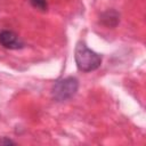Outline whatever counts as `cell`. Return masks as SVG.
<instances>
[{
	"label": "cell",
	"instance_id": "8992f818",
	"mask_svg": "<svg viewBox=\"0 0 146 146\" xmlns=\"http://www.w3.org/2000/svg\"><path fill=\"white\" fill-rule=\"evenodd\" d=\"M9 144H15V143H14L13 140H10V139L6 138V137L0 138V145H9Z\"/></svg>",
	"mask_w": 146,
	"mask_h": 146
},
{
	"label": "cell",
	"instance_id": "5b68a950",
	"mask_svg": "<svg viewBox=\"0 0 146 146\" xmlns=\"http://www.w3.org/2000/svg\"><path fill=\"white\" fill-rule=\"evenodd\" d=\"M30 3L32 5V7L39 9V10H42V11H46L48 8L47 0H30Z\"/></svg>",
	"mask_w": 146,
	"mask_h": 146
},
{
	"label": "cell",
	"instance_id": "7a4b0ae2",
	"mask_svg": "<svg viewBox=\"0 0 146 146\" xmlns=\"http://www.w3.org/2000/svg\"><path fill=\"white\" fill-rule=\"evenodd\" d=\"M79 89V80L75 76H67L57 80L51 89L52 98L56 102H65L72 98Z\"/></svg>",
	"mask_w": 146,
	"mask_h": 146
},
{
	"label": "cell",
	"instance_id": "277c9868",
	"mask_svg": "<svg viewBox=\"0 0 146 146\" xmlns=\"http://www.w3.org/2000/svg\"><path fill=\"white\" fill-rule=\"evenodd\" d=\"M120 22V15L114 9H108L100 15V23L107 27H115Z\"/></svg>",
	"mask_w": 146,
	"mask_h": 146
},
{
	"label": "cell",
	"instance_id": "6da1fadb",
	"mask_svg": "<svg viewBox=\"0 0 146 146\" xmlns=\"http://www.w3.org/2000/svg\"><path fill=\"white\" fill-rule=\"evenodd\" d=\"M74 59L79 71L83 73H89L96 71L102 65L103 57L94 50L89 49L83 41H80L76 43L75 47Z\"/></svg>",
	"mask_w": 146,
	"mask_h": 146
},
{
	"label": "cell",
	"instance_id": "3957f363",
	"mask_svg": "<svg viewBox=\"0 0 146 146\" xmlns=\"http://www.w3.org/2000/svg\"><path fill=\"white\" fill-rule=\"evenodd\" d=\"M0 46H2L6 49L16 50V49H22L25 44L14 31L1 30L0 31Z\"/></svg>",
	"mask_w": 146,
	"mask_h": 146
}]
</instances>
